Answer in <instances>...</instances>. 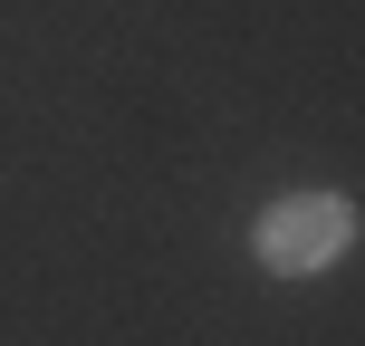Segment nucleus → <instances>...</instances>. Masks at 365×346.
Masks as SVG:
<instances>
[{"instance_id":"nucleus-1","label":"nucleus","mask_w":365,"mask_h":346,"mask_svg":"<svg viewBox=\"0 0 365 346\" xmlns=\"http://www.w3.org/2000/svg\"><path fill=\"white\" fill-rule=\"evenodd\" d=\"M250 250L269 279H317L356 250V202L346 193H279L269 212L250 221Z\"/></svg>"}]
</instances>
